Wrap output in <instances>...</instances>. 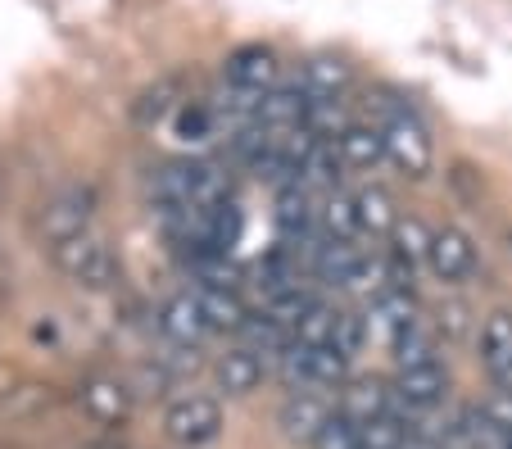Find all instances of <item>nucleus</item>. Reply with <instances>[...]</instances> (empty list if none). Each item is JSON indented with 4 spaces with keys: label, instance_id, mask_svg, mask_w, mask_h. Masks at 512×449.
Masks as SVG:
<instances>
[{
    "label": "nucleus",
    "instance_id": "nucleus-35",
    "mask_svg": "<svg viewBox=\"0 0 512 449\" xmlns=\"http://www.w3.org/2000/svg\"><path fill=\"white\" fill-rule=\"evenodd\" d=\"M440 332H445V336H463L467 332V309H463V304L440 309Z\"/></svg>",
    "mask_w": 512,
    "mask_h": 449
},
{
    "label": "nucleus",
    "instance_id": "nucleus-32",
    "mask_svg": "<svg viewBox=\"0 0 512 449\" xmlns=\"http://www.w3.org/2000/svg\"><path fill=\"white\" fill-rule=\"evenodd\" d=\"M372 336L368 327V313H340V323H336V350L345 354H358L363 350V341Z\"/></svg>",
    "mask_w": 512,
    "mask_h": 449
},
{
    "label": "nucleus",
    "instance_id": "nucleus-31",
    "mask_svg": "<svg viewBox=\"0 0 512 449\" xmlns=\"http://www.w3.org/2000/svg\"><path fill=\"white\" fill-rule=\"evenodd\" d=\"M46 404H50V391L37 386V381H23V386H14V391L5 395V413H10V418H37Z\"/></svg>",
    "mask_w": 512,
    "mask_h": 449
},
{
    "label": "nucleus",
    "instance_id": "nucleus-28",
    "mask_svg": "<svg viewBox=\"0 0 512 449\" xmlns=\"http://www.w3.org/2000/svg\"><path fill=\"white\" fill-rule=\"evenodd\" d=\"M336 323H340L336 309H327V304H313L309 318L295 327V341H300V345H336Z\"/></svg>",
    "mask_w": 512,
    "mask_h": 449
},
{
    "label": "nucleus",
    "instance_id": "nucleus-26",
    "mask_svg": "<svg viewBox=\"0 0 512 449\" xmlns=\"http://www.w3.org/2000/svg\"><path fill=\"white\" fill-rule=\"evenodd\" d=\"M408 427H413L408 418L390 413V418L363 422V427H358V440H363V449H408Z\"/></svg>",
    "mask_w": 512,
    "mask_h": 449
},
{
    "label": "nucleus",
    "instance_id": "nucleus-22",
    "mask_svg": "<svg viewBox=\"0 0 512 449\" xmlns=\"http://www.w3.org/2000/svg\"><path fill=\"white\" fill-rule=\"evenodd\" d=\"M186 264H191L195 282L200 286H213V291H236V264L227 259V250H191L186 254Z\"/></svg>",
    "mask_w": 512,
    "mask_h": 449
},
{
    "label": "nucleus",
    "instance_id": "nucleus-13",
    "mask_svg": "<svg viewBox=\"0 0 512 449\" xmlns=\"http://www.w3.org/2000/svg\"><path fill=\"white\" fill-rule=\"evenodd\" d=\"M82 409H87L96 422H123L127 409H132V391H127L123 381L96 377L82 386Z\"/></svg>",
    "mask_w": 512,
    "mask_h": 449
},
{
    "label": "nucleus",
    "instance_id": "nucleus-20",
    "mask_svg": "<svg viewBox=\"0 0 512 449\" xmlns=\"http://www.w3.org/2000/svg\"><path fill=\"white\" fill-rule=\"evenodd\" d=\"M313 304H318V295H313L309 286H286V291H277V295H268V300H263V313H268L272 323L286 327V332H295V327L309 318Z\"/></svg>",
    "mask_w": 512,
    "mask_h": 449
},
{
    "label": "nucleus",
    "instance_id": "nucleus-5",
    "mask_svg": "<svg viewBox=\"0 0 512 449\" xmlns=\"http://www.w3.org/2000/svg\"><path fill=\"white\" fill-rule=\"evenodd\" d=\"M431 273L440 277V282H463L467 273L476 268V245L472 236L463 232V227H440V232L431 236Z\"/></svg>",
    "mask_w": 512,
    "mask_h": 449
},
{
    "label": "nucleus",
    "instance_id": "nucleus-15",
    "mask_svg": "<svg viewBox=\"0 0 512 449\" xmlns=\"http://www.w3.org/2000/svg\"><path fill=\"white\" fill-rule=\"evenodd\" d=\"M349 82H354V73H349V64L345 59H336V55L309 59L304 73H300V87L309 91V96H318V100H340V91H345Z\"/></svg>",
    "mask_w": 512,
    "mask_h": 449
},
{
    "label": "nucleus",
    "instance_id": "nucleus-10",
    "mask_svg": "<svg viewBox=\"0 0 512 449\" xmlns=\"http://www.w3.org/2000/svg\"><path fill=\"white\" fill-rule=\"evenodd\" d=\"M481 363L503 391H512V313H490L481 327Z\"/></svg>",
    "mask_w": 512,
    "mask_h": 449
},
{
    "label": "nucleus",
    "instance_id": "nucleus-6",
    "mask_svg": "<svg viewBox=\"0 0 512 449\" xmlns=\"http://www.w3.org/2000/svg\"><path fill=\"white\" fill-rule=\"evenodd\" d=\"M340 413H345V418H354L358 427H363V422H372V418H390V413L413 418V413H404V404L395 400V386L372 381V377H363V381H354V386H349L345 400H340Z\"/></svg>",
    "mask_w": 512,
    "mask_h": 449
},
{
    "label": "nucleus",
    "instance_id": "nucleus-17",
    "mask_svg": "<svg viewBox=\"0 0 512 449\" xmlns=\"http://www.w3.org/2000/svg\"><path fill=\"white\" fill-rule=\"evenodd\" d=\"M318 227H322L327 241H354V236H363L354 196H345V191H327V200H322V209H318Z\"/></svg>",
    "mask_w": 512,
    "mask_h": 449
},
{
    "label": "nucleus",
    "instance_id": "nucleus-19",
    "mask_svg": "<svg viewBox=\"0 0 512 449\" xmlns=\"http://www.w3.org/2000/svg\"><path fill=\"white\" fill-rule=\"evenodd\" d=\"M354 205H358V227H363V236H390V232L399 227L395 200H390L381 186H368V191H358Z\"/></svg>",
    "mask_w": 512,
    "mask_h": 449
},
{
    "label": "nucleus",
    "instance_id": "nucleus-23",
    "mask_svg": "<svg viewBox=\"0 0 512 449\" xmlns=\"http://www.w3.org/2000/svg\"><path fill=\"white\" fill-rule=\"evenodd\" d=\"M431 227L422 223V218H399V227L390 232V254H399L408 268L413 264H426L431 259Z\"/></svg>",
    "mask_w": 512,
    "mask_h": 449
},
{
    "label": "nucleus",
    "instance_id": "nucleus-36",
    "mask_svg": "<svg viewBox=\"0 0 512 449\" xmlns=\"http://www.w3.org/2000/svg\"><path fill=\"white\" fill-rule=\"evenodd\" d=\"M82 449H118L114 440H91V445H82Z\"/></svg>",
    "mask_w": 512,
    "mask_h": 449
},
{
    "label": "nucleus",
    "instance_id": "nucleus-16",
    "mask_svg": "<svg viewBox=\"0 0 512 449\" xmlns=\"http://www.w3.org/2000/svg\"><path fill=\"white\" fill-rule=\"evenodd\" d=\"M263 381V359L254 350H227L223 359H218V386H223L227 395H250L254 386Z\"/></svg>",
    "mask_w": 512,
    "mask_h": 449
},
{
    "label": "nucleus",
    "instance_id": "nucleus-21",
    "mask_svg": "<svg viewBox=\"0 0 512 449\" xmlns=\"http://www.w3.org/2000/svg\"><path fill=\"white\" fill-rule=\"evenodd\" d=\"M200 309H204V318H209V327H223V332H241V327L250 323V309L241 304L236 291H213V286H204Z\"/></svg>",
    "mask_w": 512,
    "mask_h": 449
},
{
    "label": "nucleus",
    "instance_id": "nucleus-29",
    "mask_svg": "<svg viewBox=\"0 0 512 449\" xmlns=\"http://www.w3.org/2000/svg\"><path fill=\"white\" fill-rule=\"evenodd\" d=\"M340 168H345V159H340L336 141H322L309 155V164H304V182H318V186H327V191H336Z\"/></svg>",
    "mask_w": 512,
    "mask_h": 449
},
{
    "label": "nucleus",
    "instance_id": "nucleus-34",
    "mask_svg": "<svg viewBox=\"0 0 512 449\" xmlns=\"http://www.w3.org/2000/svg\"><path fill=\"white\" fill-rule=\"evenodd\" d=\"M481 409H485V418H490L494 427H499V431H508V436H512V391L490 395V400H485Z\"/></svg>",
    "mask_w": 512,
    "mask_h": 449
},
{
    "label": "nucleus",
    "instance_id": "nucleus-11",
    "mask_svg": "<svg viewBox=\"0 0 512 449\" xmlns=\"http://www.w3.org/2000/svg\"><path fill=\"white\" fill-rule=\"evenodd\" d=\"M363 264H368V254L358 250L354 241H322L318 259H313V268H318L322 282L349 286V291L358 286V273H363Z\"/></svg>",
    "mask_w": 512,
    "mask_h": 449
},
{
    "label": "nucleus",
    "instance_id": "nucleus-33",
    "mask_svg": "<svg viewBox=\"0 0 512 449\" xmlns=\"http://www.w3.org/2000/svg\"><path fill=\"white\" fill-rule=\"evenodd\" d=\"M209 132H213V114H209V109H200V105L177 109V137H182V141H209Z\"/></svg>",
    "mask_w": 512,
    "mask_h": 449
},
{
    "label": "nucleus",
    "instance_id": "nucleus-18",
    "mask_svg": "<svg viewBox=\"0 0 512 449\" xmlns=\"http://www.w3.org/2000/svg\"><path fill=\"white\" fill-rule=\"evenodd\" d=\"M390 350H395L399 372H408V368H435V363H440V345H435V332H426L422 323L404 327V332L390 341Z\"/></svg>",
    "mask_w": 512,
    "mask_h": 449
},
{
    "label": "nucleus",
    "instance_id": "nucleus-7",
    "mask_svg": "<svg viewBox=\"0 0 512 449\" xmlns=\"http://www.w3.org/2000/svg\"><path fill=\"white\" fill-rule=\"evenodd\" d=\"M223 73H227V82H232V87L268 91L272 82H277L281 64H277V55H272L268 46H241V50H232V55H227Z\"/></svg>",
    "mask_w": 512,
    "mask_h": 449
},
{
    "label": "nucleus",
    "instance_id": "nucleus-30",
    "mask_svg": "<svg viewBox=\"0 0 512 449\" xmlns=\"http://www.w3.org/2000/svg\"><path fill=\"white\" fill-rule=\"evenodd\" d=\"M313 449H363V440H358V422L345 418V413H331L327 427H322L318 440H313Z\"/></svg>",
    "mask_w": 512,
    "mask_h": 449
},
{
    "label": "nucleus",
    "instance_id": "nucleus-12",
    "mask_svg": "<svg viewBox=\"0 0 512 449\" xmlns=\"http://www.w3.org/2000/svg\"><path fill=\"white\" fill-rule=\"evenodd\" d=\"M327 418H331V409L309 391H295L286 404H281V431H286L290 440H309L313 445L318 431L327 427Z\"/></svg>",
    "mask_w": 512,
    "mask_h": 449
},
{
    "label": "nucleus",
    "instance_id": "nucleus-3",
    "mask_svg": "<svg viewBox=\"0 0 512 449\" xmlns=\"http://www.w3.org/2000/svg\"><path fill=\"white\" fill-rule=\"evenodd\" d=\"M164 431L182 449H200L223 431V409H218L209 395H182V400H173V409H168Z\"/></svg>",
    "mask_w": 512,
    "mask_h": 449
},
{
    "label": "nucleus",
    "instance_id": "nucleus-9",
    "mask_svg": "<svg viewBox=\"0 0 512 449\" xmlns=\"http://www.w3.org/2000/svg\"><path fill=\"white\" fill-rule=\"evenodd\" d=\"M445 391H449V377L440 363H435V368H408L395 377V400L404 404V413L435 409V404L445 400Z\"/></svg>",
    "mask_w": 512,
    "mask_h": 449
},
{
    "label": "nucleus",
    "instance_id": "nucleus-14",
    "mask_svg": "<svg viewBox=\"0 0 512 449\" xmlns=\"http://www.w3.org/2000/svg\"><path fill=\"white\" fill-rule=\"evenodd\" d=\"M336 150H340V159L354 164V168H377L381 159H390L386 155V132H381V127H368V123H349L345 137L336 141Z\"/></svg>",
    "mask_w": 512,
    "mask_h": 449
},
{
    "label": "nucleus",
    "instance_id": "nucleus-2",
    "mask_svg": "<svg viewBox=\"0 0 512 449\" xmlns=\"http://www.w3.org/2000/svg\"><path fill=\"white\" fill-rule=\"evenodd\" d=\"M55 264L78 286H91V291H105V286H114V277H118V259L109 254L105 241H96V236H73V241L55 245Z\"/></svg>",
    "mask_w": 512,
    "mask_h": 449
},
{
    "label": "nucleus",
    "instance_id": "nucleus-1",
    "mask_svg": "<svg viewBox=\"0 0 512 449\" xmlns=\"http://www.w3.org/2000/svg\"><path fill=\"white\" fill-rule=\"evenodd\" d=\"M381 132H386V155L399 173L408 177H426L435 164V146L426 137L422 118L404 105H386V118H381Z\"/></svg>",
    "mask_w": 512,
    "mask_h": 449
},
{
    "label": "nucleus",
    "instance_id": "nucleus-25",
    "mask_svg": "<svg viewBox=\"0 0 512 449\" xmlns=\"http://www.w3.org/2000/svg\"><path fill=\"white\" fill-rule=\"evenodd\" d=\"M177 109V82L173 78H159L155 87H145L141 96H136V123H145V127H155L159 118H168Z\"/></svg>",
    "mask_w": 512,
    "mask_h": 449
},
{
    "label": "nucleus",
    "instance_id": "nucleus-8",
    "mask_svg": "<svg viewBox=\"0 0 512 449\" xmlns=\"http://www.w3.org/2000/svg\"><path fill=\"white\" fill-rule=\"evenodd\" d=\"M159 332L173 345H200L204 332H209V318L200 309V295H173V300L159 309Z\"/></svg>",
    "mask_w": 512,
    "mask_h": 449
},
{
    "label": "nucleus",
    "instance_id": "nucleus-4",
    "mask_svg": "<svg viewBox=\"0 0 512 449\" xmlns=\"http://www.w3.org/2000/svg\"><path fill=\"white\" fill-rule=\"evenodd\" d=\"M91 214H96V196H91L87 186H73V191H64V196H55L46 205L41 227H46V236L55 245H64V241H73V236H87Z\"/></svg>",
    "mask_w": 512,
    "mask_h": 449
},
{
    "label": "nucleus",
    "instance_id": "nucleus-24",
    "mask_svg": "<svg viewBox=\"0 0 512 449\" xmlns=\"http://www.w3.org/2000/svg\"><path fill=\"white\" fill-rule=\"evenodd\" d=\"M304 127H309L318 141H340V137H345V127H349L345 100H318V96H313L309 100V114H304Z\"/></svg>",
    "mask_w": 512,
    "mask_h": 449
},
{
    "label": "nucleus",
    "instance_id": "nucleus-27",
    "mask_svg": "<svg viewBox=\"0 0 512 449\" xmlns=\"http://www.w3.org/2000/svg\"><path fill=\"white\" fill-rule=\"evenodd\" d=\"M245 332V350H254V354H268V359H281V354L290 350V336H286V327L281 323H272L268 313H259V318H250V323L241 327Z\"/></svg>",
    "mask_w": 512,
    "mask_h": 449
}]
</instances>
